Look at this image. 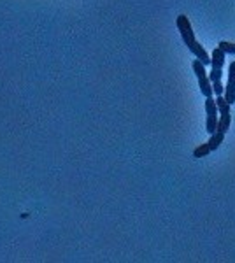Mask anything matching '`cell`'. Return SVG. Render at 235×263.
I'll use <instances>...</instances> for the list:
<instances>
[{"instance_id":"1","label":"cell","mask_w":235,"mask_h":263,"mask_svg":"<svg viewBox=\"0 0 235 263\" xmlns=\"http://www.w3.org/2000/svg\"><path fill=\"white\" fill-rule=\"evenodd\" d=\"M191 67H193L195 74H196V79H198V86H200V91H202V95L206 97H212L214 95V90H212V83L211 79H209V76L206 74V65H204L202 62L196 58L191 63Z\"/></svg>"},{"instance_id":"2","label":"cell","mask_w":235,"mask_h":263,"mask_svg":"<svg viewBox=\"0 0 235 263\" xmlns=\"http://www.w3.org/2000/svg\"><path fill=\"white\" fill-rule=\"evenodd\" d=\"M206 112H207V123H206V132L209 135H212L218 130V104L212 97L206 99Z\"/></svg>"},{"instance_id":"3","label":"cell","mask_w":235,"mask_h":263,"mask_svg":"<svg viewBox=\"0 0 235 263\" xmlns=\"http://www.w3.org/2000/svg\"><path fill=\"white\" fill-rule=\"evenodd\" d=\"M185 44L188 46V49H190L191 53H193L195 57L204 63V65H211V57H209L207 51H206V48H204V46L200 44V42L196 41L195 37H193V39H188V41H185Z\"/></svg>"},{"instance_id":"4","label":"cell","mask_w":235,"mask_h":263,"mask_svg":"<svg viewBox=\"0 0 235 263\" xmlns=\"http://www.w3.org/2000/svg\"><path fill=\"white\" fill-rule=\"evenodd\" d=\"M176 25H177V30L181 32L183 42L188 41V39H193V37H195L193 28H191V23H190V20H188V16L179 14L177 18H176Z\"/></svg>"},{"instance_id":"5","label":"cell","mask_w":235,"mask_h":263,"mask_svg":"<svg viewBox=\"0 0 235 263\" xmlns=\"http://www.w3.org/2000/svg\"><path fill=\"white\" fill-rule=\"evenodd\" d=\"M225 51L221 48H216L211 54V67L212 69H223L225 65Z\"/></svg>"},{"instance_id":"6","label":"cell","mask_w":235,"mask_h":263,"mask_svg":"<svg viewBox=\"0 0 235 263\" xmlns=\"http://www.w3.org/2000/svg\"><path fill=\"white\" fill-rule=\"evenodd\" d=\"M230 123H232V116H230V112L220 114V121H218V130L216 132L226 134V132H228V128H230Z\"/></svg>"},{"instance_id":"7","label":"cell","mask_w":235,"mask_h":263,"mask_svg":"<svg viewBox=\"0 0 235 263\" xmlns=\"http://www.w3.org/2000/svg\"><path fill=\"white\" fill-rule=\"evenodd\" d=\"M223 139H225V134H221V132H214V134L211 135V139L207 141L209 147H211V151H216L218 147L223 144Z\"/></svg>"},{"instance_id":"8","label":"cell","mask_w":235,"mask_h":263,"mask_svg":"<svg viewBox=\"0 0 235 263\" xmlns=\"http://www.w3.org/2000/svg\"><path fill=\"white\" fill-rule=\"evenodd\" d=\"M225 99H226V102H228L230 105L233 104L235 102V83H232V81H228V84L225 86Z\"/></svg>"},{"instance_id":"9","label":"cell","mask_w":235,"mask_h":263,"mask_svg":"<svg viewBox=\"0 0 235 263\" xmlns=\"http://www.w3.org/2000/svg\"><path fill=\"white\" fill-rule=\"evenodd\" d=\"M216 104H218V111H220V114H226V112H230V104H228V102H226L225 95H218Z\"/></svg>"},{"instance_id":"10","label":"cell","mask_w":235,"mask_h":263,"mask_svg":"<svg viewBox=\"0 0 235 263\" xmlns=\"http://www.w3.org/2000/svg\"><path fill=\"white\" fill-rule=\"evenodd\" d=\"M211 153V147H209V144H202V146H198V147H195L193 149V156L195 158H206V156Z\"/></svg>"},{"instance_id":"11","label":"cell","mask_w":235,"mask_h":263,"mask_svg":"<svg viewBox=\"0 0 235 263\" xmlns=\"http://www.w3.org/2000/svg\"><path fill=\"white\" fill-rule=\"evenodd\" d=\"M218 46H220V48L223 49L225 53H228V54H235V44H233V42H226V41H221V42H220V44H218Z\"/></svg>"},{"instance_id":"12","label":"cell","mask_w":235,"mask_h":263,"mask_svg":"<svg viewBox=\"0 0 235 263\" xmlns=\"http://www.w3.org/2000/svg\"><path fill=\"white\" fill-rule=\"evenodd\" d=\"M221 76H223V69H211L209 79H211V83H216V81H221Z\"/></svg>"},{"instance_id":"13","label":"cell","mask_w":235,"mask_h":263,"mask_svg":"<svg viewBox=\"0 0 235 263\" xmlns=\"http://www.w3.org/2000/svg\"><path fill=\"white\" fill-rule=\"evenodd\" d=\"M212 90H214V95H223L225 93V86L221 84V81H216V83H212Z\"/></svg>"},{"instance_id":"14","label":"cell","mask_w":235,"mask_h":263,"mask_svg":"<svg viewBox=\"0 0 235 263\" xmlns=\"http://www.w3.org/2000/svg\"><path fill=\"white\" fill-rule=\"evenodd\" d=\"M228 81L235 83V62L230 63V69H228Z\"/></svg>"}]
</instances>
